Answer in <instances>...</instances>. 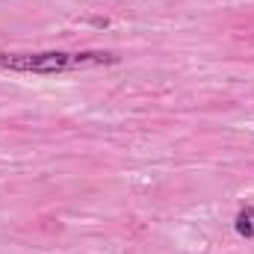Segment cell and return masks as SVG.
I'll return each instance as SVG.
<instances>
[{
    "label": "cell",
    "mask_w": 254,
    "mask_h": 254,
    "mask_svg": "<svg viewBox=\"0 0 254 254\" xmlns=\"http://www.w3.org/2000/svg\"><path fill=\"white\" fill-rule=\"evenodd\" d=\"M237 234L246 237V240H254V207L240 210V216H237Z\"/></svg>",
    "instance_id": "2"
},
{
    "label": "cell",
    "mask_w": 254,
    "mask_h": 254,
    "mask_svg": "<svg viewBox=\"0 0 254 254\" xmlns=\"http://www.w3.org/2000/svg\"><path fill=\"white\" fill-rule=\"evenodd\" d=\"M119 57L86 51V54H65V51H39V54H0V68L15 74H63L92 65H113Z\"/></svg>",
    "instance_id": "1"
}]
</instances>
